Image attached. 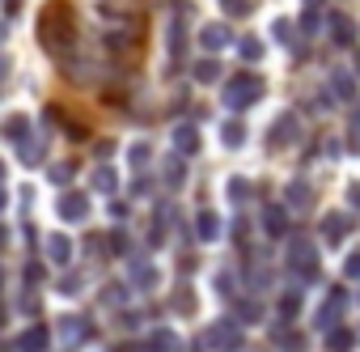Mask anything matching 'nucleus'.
Instances as JSON below:
<instances>
[{
    "instance_id": "obj_1",
    "label": "nucleus",
    "mask_w": 360,
    "mask_h": 352,
    "mask_svg": "<svg viewBox=\"0 0 360 352\" xmlns=\"http://www.w3.org/2000/svg\"><path fill=\"white\" fill-rule=\"evenodd\" d=\"M200 348L204 352H238L242 348V322L238 318H217L204 327L200 335Z\"/></svg>"
},
{
    "instance_id": "obj_2",
    "label": "nucleus",
    "mask_w": 360,
    "mask_h": 352,
    "mask_svg": "<svg viewBox=\"0 0 360 352\" xmlns=\"http://www.w3.org/2000/svg\"><path fill=\"white\" fill-rule=\"evenodd\" d=\"M43 43L51 47V51H68V43H72V18H68V9H60V5H51L47 13H43Z\"/></svg>"
},
{
    "instance_id": "obj_3",
    "label": "nucleus",
    "mask_w": 360,
    "mask_h": 352,
    "mask_svg": "<svg viewBox=\"0 0 360 352\" xmlns=\"http://www.w3.org/2000/svg\"><path fill=\"white\" fill-rule=\"evenodd\" d=\"M288 272L292 276H305V280L318 276V246L305 234H292L288 238Z\"/></svg>"
},
{
    "instance_id": "obj_4",
    "label": "nucleus",
    "mask_w": 360,
    "mask_h": 352,
    "mask_svg": "<svg viewBox=\"0 0 360 352\" xmlns=\"http://www.w3.org/2000/svg\"><path fill=\"white\" fill-rule=\"evenodd\" d=\"M259 98H263V81H259V77H250V73L233 77V81H229V89H225V106H229V111H246V106H255Z\"/></svg>"
},
{
    "instance_id": "obj_5",
    "label": "nucleus",
    "mask_w": 360,
    "mask_h": 352,
    "mask_svg": "<svg viewBox=\"0 0 360 352\" xmlns=\"http://www.w3.org/2000/svg\"><path fill=\"white\" fill-rule=\"evenodd\" d=\"M297 136H301V119H297V111H280V115L271 119V127H267V149H288Z\"/></svg>"
},
{
    "instance_id": "obj_6",
    "label": "nucleus",
    "mask_w": 360,
    "mask_h": 352,
    "mask_svg": "<svg viewBox=\"0 0 360 352\" xmlns=\"http://www.w3.org/2000/svg\"><path fill=\"white\" fill-rule=\"evenodd\" d=\"M343 310H347V293H343V289H330V293H326V301H322V310L314 314V327L330 331V327L343 318Z\"/></svg>"
},
{
    "instance_id": "obj_7",
    "label": "nucleus",
    "mask_w": 360,
    "mask_h": 352,
    "mask_svg": "<svg viewBox=\"0 0 360 352\" xmlns=\"http://www.w3.org/2000/svg\"><path fill=\"white\" fill-rule=\"evenodd\" d=\"M229 43H233V34H229V26H221V22H208V26L200 30V47H204V56H221Z\"/></svg>"
},
{
    "instance_id": "obj_8",
    "label": "nucleus",
    "mask_w": 360,
    "mask_h": 352,
    "mask_svg": "<svg viewBox=\"0 0 360 352\" xmlns=\"http://www.w3.org/2000/svg\"><path fill=\"white\" fill-rule=\"evenodd\" d=\"M56 213H60L64 221H72V225H77V221H85V217H89V196H85V191H64V196H60V204H56Z\"/></svg>"
},
{
    "instance_id": "obj_9",
    "label": "nucleus",
    "mask_w": 360,
    "mask_h": 352,
    "mask_svg": "<svg viewBox=\"0 0 360 352\" xmlns=\"http://www.w3.org/2000/svg\"><path fill=\"white\" fill-rule=\"evenodd\" d=\"M127 280H131L140 293H153V289H157V268H153L144 255H131V263H127Z\"/></svg>"
},
{
    "instance_id": "obj_10",
    "label": "nucleus",
    "mask_w": 360,
    "mask_h": 352,
    "mask_svg": "<svg viewBox=\"0 0 360 352\" xmlns=\"http://www.w3.org/2000/svg\"><path fill=\"white\" fill-rule=\"evenodd\" d=\"M347 234H352V217L347 213H326L322 217V242L326 246H339Z\"/></svg>"
},
{
    "instance_id": "obj_11",
    "label": "nucleus",
    "mask_w": 360,
    "mask_h": 352,
    "mask_svg": "<svg viewBox=\"0 0 360 352\" xmlns=\"http://www.w3.org/2000/svg\"><path fill=\"white\" fill-rule=\"evenodd\" d=\"M169 140H174V153H183V157H195V153H200V132H195V123H178Z\"/></svg>"
},
{
    "instance_id": "obj_12",
    "label": "nucleus",
    "mask_w": 360,
    "mask_h": 352,
    "mask_svg": "<svg viewBox=\"0 0 360 352\" xmlns=\"http://www.w3.org/2000/svg\"><path fill=\"white\" fill-rule=\"evenodd\" d=\"M47 344H51V327L34 322V327H26V331H22V339H18V352H47Z\"/></svg>"
},
{
    "instance_id": "obj_13",
    "label": "nucleus",
    "mask_w": 360,
    "mask_h": 352,
    "mask_svg": "<svg viewBox=\"0 0 360 352\" xmlns=\"http://www.w3.org/2000/svg\"><path fill=\"white\" fill-rule=\"evenodd\" d=\"M72 255H77V246L68 242V234H51V238H47V259H51L56 268H68Z\"/></svg>"
},
{
    "instance_id": "obj_14",
    "label": "nucleus",
    "mask_w": 360,
    "mask_h": 352,
    "mask_svg": "<svg viewBox=\"0 0 360 352\" xmlns=\"http://www.w3.org/2000/svg\"><path fill=\"white\" fill-rule=\"evenodd\" d=\"M263 234H267V238H288V217H284L280 204H276V208H271V204L263 208Z\"/></svg>"
},
{
    "instance_id": "obj_15",
    "label": "nucleus",
    "mask_w": 360,
    "mask_h": 352,
    "mask_svg": "<svg viewBox=\"0 0 360 352\" xmlns=\"http://www.w3.org/2000/svg\"><path fill=\"white\" fill-rule=\"evenodd\" d=\"M352 348H356V331L343 327V322H335L326 331V352H352Z\"/></svg>"
},
{
    "instance_id": "obj_16",
    "label": "nucleus",
    "mask_w": 360,
    "mask_h": 352,
    "mask_svg": "<svg viewBox=\"0 0 360 352\" xmlns=\"http://www.w3.org/2000/svg\"><path fill=\"white\" fill-rule=\"evenodd\" d=\"M161 179H165V187L169 191H178L187 183V161H183V153H174L169 161H165V170H161Z\"/></svg>"
},
{
    "instance_id": "obj_17",
    "label": "nucleus",
    "mask_w": 360,
    "mask_h": 352,
    "mask_svg": "<svg viewBox=\"0 0 360 352\" xmlns=\"http://www.w3.org/2000/svg\"><path fill=\"white\" fill-rule=\"evenodd\" d=\"M165 47H169L174 60H183V47H187V22H183V18H174V22H169V30H165Z\"/></svg>"
},
{
    "instance_id": "obj_18",
    "label": "nucleus",
    "mask_w": 360,
    "mask_h": 352,
    "mask_svg": "<svg viewBox=\"0 0 360 352\" xmlns=\"http://www.w3.org/2000/svg\"><path fill=\"white\" fill-rule=\"evenodd\" d=\"M191 77H195L200 85H212V81H221V60H217V56H204V60H195V64H191Z\"/></svg>"
},
{
    "instance_id": "obj_19",
    "label": "nucleus",
    "mask_w": 360,
    "mask_h": 352,
    "mask_svg": "<svg viewBox=\"0 0 360 352\" xmlns=\"http://www.w3.org/2000/svg\"><path fill=\"white\" fill-rule=\"evenodd\" d=\"M330 98L356 102V77H352V73H330Z\"/></svg>"
},
{
    "instance_id": "obj_20",
    "label": "nucleus",
    "mask_w": 360,
    "mask_h": 352,
    "mask_svg": "<svg viewBox=\"0 0 360 352\" xmlns=\"http://www.w3.org/2000/svg\"><path fill=\"white\" fill-rule=\"evenodd\" d=\"M309 200H314V191H309L305 179H292V183L284 187V204H288V208H309Z\"/></svg>"
},
{
    "instance_id": "obj_21",
    "label": "nucleus",
    "mask_w": 360,
    "mask_h": 352,
    "mask_svg": "<svg viewBox=\"0 0 360 352\" xmlns=\"http://www.w3.org/2000/svg\"><path fill=\"white\" fill-rule=\"evenodd\" d=\"M330 39H335V47H352V43H356V26H352L343 13H335V18H330Z\"/></svg>"
},
{
    "instance_id": "obj_22",
    "label": "nucleus",
    "mask_w": 360,
    "mask_h": 352,
    "mask_svg": "<svg viewBox=\"0 0 360 352\" xmlns=\"http://www.w3.org/2000/svg\"><path fill=\"white\" fill-rule=\"evenodd\" d=\"M195 238L200 242H217L221 238V217L217 213H200L195 217Z\"/></svg>"
},
{
    "instance_id": "obj_23",
    "label": "nucleus",
    "mask_w": 360,
    "mask_h": 352,
    "mask_svg": "<svg viewBox=\"0 0 360 352\" xmlns=\"http://www.w3.org/2000/svg\"><path fill=\"white\" fill-rule=\"evenodd\" d=\"M60 335H64V344L77 348V344L89 339V322H85V318H64V322H60Z\"/></svg>"
},
{
    "instance_id": "obj_24",
    "label": "nucleus",
    "mask_w": 360,
    "mask_h": 352,
    "mask_svg": "<svg viewBox=\"0 0 360 352\" xmlns=\"http://www.w3.org/2000/svg\"><path fill=\"white\" fill-rule=\"evenodd\" d=\"M18 157H22V165H39L43 161V140H34L30 132L18 140Z\"/></svg>"
},
{
    "instance_id": "obj_25",
    "label": "nucleus",
    "mask_w": 360,
    "mask_h": 352,
    "mask_svg": "<svg viewBox=\"0 0 360 352\" xmlns=\"http://www.w3.org/2000/svg\"><path fill=\"white\" fill-rule=\"evenodd\" d=\"M221 140H225V149H242V144H246V123H242V119H229V123L221 127Z\"/></svg>"
},
{
    "instance_id": "obj_26",
    "label": "nucleus",
    "mask_w": 360,
    "mask_h": 352,
    "mask_svg": "<svg viewBox=\"0 0 360 352\" xmlns=\"http://www.w3.org/2000/svg\"><path fill=\"white\" fill-rule=\"evenodd\" d=\"M271 339H276V348H284V352H305V335H297V331H284V327H280Z\"/></svg>"
},
{
    "instance_id": "obj_27",
    "label": "nucleus",
    "mask_w": 360,
    "mask_h": 352,
    "mask_svg": "<svg viewBox=\"0 0 360 352\" xmlns=\"http://www.w3.org/2000/svg\"><path fill=\"white\" fill-rule=\"evenodd\" d=\"M115 187H119V179H115V170H110V165H98V170H94V191L110 196Z\"/></svg>"
},
{
    "instance_id": "obj_28",
    "label": "nucleus",
    "mask_w": 360,
    "mask_h": 352,
    "mask_svg": "<svg viewBox=\"0 0 360 352\" xmlns=\"http://www.w3.org/2000/svg\"><path fill=\"white\" fill-rule=\"evenodd\" d=\"M0 132H5L9 140H22V136L30 132V119H26V115H9L5 123H0Z\"/></svg>"
},
{
    "instance_id": "obj_29",
    "label": "nucleus",
    "mask_w": 360,
    "mask_h": 352,
    "mask_svg": "<svg viewBox=\"0 0 360 352\" xmlns=\"http://www.w3.org/2000/svg\"><path fill=\"white\" fill-rule=\"evenodd\" d=\"M148 157H153V149H148L144 140L127 149V161H131V170H148Z\"/></svg>"
},
{
    "instance_id": "obj_30",
    "label": "nucleus",
    "mask_w": 360,
    "mask_h": 352,
    "mask_svg": "<svg viewBox=\"0 0 360 352\" xmlns=\"http://www.w3.org/2000/svg\"><path fill=\"white\" fill-rule=\"evenodd\" d=\"M250 196H255V191H250L246 179H229V200H233V204H246Z\"/></svg>"
},
{
    "instance_id": "obj_31",
    "label": "nucleus",
    "mask_w": 360,
    "mask_h": 352,
    "mask_svg": "<svg viewBox=\"0 0 360 352\" xmlns=\"http://www.w3.org/2000/svg\"><path fill=\"white\" fill-rule=\"evenodd\" d=\"M148 348H157V352H174V348H178V335H174V331H157V335L148 339Z\"/></svg>"
},
{
    "instance_id": "obj_32",
    "label": "nucleus",
    "mask_w": 360,
    "mask_h": 352,
    "mask_svg": "<svg viewBox=\"0 0 360 352\" xmlns=\"http://www.w3.org/2000/svg\"><path fill=\"white\" fill-rule=\"evenodd\" d=\"M191 310H195L191 289H178V293H174V314H191Z\"/></svg>"
},
{
    "instance_id": "obj_33",
    "label": "nucleus",
    "mask_w": 360,
    "mask_h": 352,
    "mask_svg": "<svg viewBox=\"0 0 360 352\" xmlns=\"http://www.w3.org/2000/svg\"><path fill=\"white\" fill-rule=\"evenodd\" d=\"M238 51H242V60H250V64H255V60H263V43H259V39H242V43H238Z\"/></svg>"
},
{
    "instance_id": "obj_34",
    "label": "nucleus",
    "mask_w": 360,
    "mask_h": 352,
    "mask_svg": "<svg viewBox=\"0 0 360 352\" xmlns=\"http://www.w3.org/2000/svg\"><path fill=\"white\" fill-rule=\"evenodd\" d=\"M280 314H284V318H297V314H301V293H284V297H280Z\"/></svg>"
},
{
    "instance_id": "obj_35",
    "label": "nucleus",
    "mask_w": 360,
    "mask_h": 352,
    "mask_svg": "<svg viewBox=\"0 0 360 352\" xmlns=\"http://www.w3.org/2000/svg\"><path fill=\"white\" fill-rule=\"evenodd\" d=\"M221 9H225L229 18H246V13H250V0H221Z\"/></svg>"
},
{
    "instance_id": "obj_36",
    "label": "nucleus",
    "mask_w": 360,
    "mask_h": 352,
    "mask_svg": "<svg viewBox=\"0 0 360 352\" xmlns=\"http://www.w3.org/2000/svg\"><path fill=\"white\" fill-rule=\"evenodd\" d=\"M301 30H305V34H318V30H322V18H318V9H305V13H301Z\"/></svg>"
},
{
    "instance_id": "obj_37",
    "label": "nucleus",
    "mask_w": 360,
    "mask_h": 352,
    "mask_svg": "<svg viewBox=\"0 0 360 352\" xmlns=\"http://www.w3.org/2000/svg\"><path fill=\"white\" fill-rule=\"evenodd\" d=\"M81 284H85V280H81V272H72V276H64V280H60V293H64V297H77V289H81Z\"/></svg>"
},
{
    "instance_id": "obj_38",
    "label": "nucleus",
    "mask_w": 360,
    "mask_h": 352,
    "mask_svg": "<svg viewBox=\"0 0 360 352\" xmlns=\"http://www.w3.org/2000/svg\"><path fill=\"white\" fill-rule=\"evenodd\" d=\"M102 297H106V306H123V301H127V289H123V284H106Z\"/></svg>"
},
{
    "instance_id": "obj_39",
    "label": "nucleus",
    "mask_w": 360,
    "mask_h": 352,
    "mask_svg": "<svg viewBox=\"0 0 360 352\" xmlns=\"http://www.w3.org/2000/svg\"><path fill=\"white\" fill-rule=\"evenodd\" d=\"M343 276H347V280H360V251H352V255L343 259Z\"/></svg>"
},
{
    "instance_id": "obj_40",
    "label": "nucleus",
    "mask_w": 360,
    "mask_h": 352,
    "mask_svg": "<svg viewBox=\"0 0 360 352\" xmlns=\"http://www.w3.org/2000/svg\"><path fill=\"white\" fill-rule=\"evenodd\" d=\"M271 34H276V43H292V26H288L284 18H280V22L271 26Z\"/></svg>"
},
{
    "instance_id": "obj_41",
    "label": "nucleus",
    "mask_w": 360,
    "mask_h": 352,
    "mask_svg": "<svg viewBox=\"0 0 360 352\" xmlns=\"http://www.w3.org/2000/svg\"><path fill=\"white\" fill-rule=\"evenodd\" d=\"M110 251H115V255H127V251H131V246H127V234H123V230H115V234H110Z\"/></svg>"
},
{
    "instance_id": "obj_42",
    "label": "nucleus",
    "mask_w": 360,
    "mask_h": 352,
    "mask_svg": "<svg viewBox=\"0 0 360 352\" xmlns=\"http://www.w3.org/2000/svg\"><path fill=\"white\" fill-rule=\"evenodd\" d=\"M51 179H56V183H68V179H72V165H56Z\"/></svg>"
},
{
    "instance_id": "obj_43",
    "label": "nucleus",
    "mask_w": 360,
    "mask_h": 352,
    "mask_svg": "<svg viewBox=\"0 0 360 352\" xmlns=\"http://www.w3.org/2000/svg\"><path fill=\"white\" fill-rule=\"evenodd\" d=\"M43 276H47V272H43V268H39V263H30V268H26V280H30V284H39V280H43Z\"/></svg>"
},
{
    "instance_id": "obj_44",
    "label": "nucleus",
    "mask_w": 360,
    "mask_h": 352,
    "mask_svg": "<svg viewBox=\"0 0 360 352\" xmlns=\"http://www.w3.org/2000/svg\"><path fill=\"white\" fill-rule=\"evenodd\" d=\"M347 200H352V204L360 208V183H352V187H347Z\"/></svg>"
},
{
    "instance_id": "obj_45",
    "label": "nucleus",
    "mask_w": 360,
    "mask_h": 352,
    "mask_svg": "<svg viewBox=\"0 0 360 352\" xmlns=\"http://www.w3.org/2000/svg\"><path fill=\"white\" fill-rule=\"evenodd\" d=\"M9 204V196H5V183H0V208H5Z\"/></svg>"
},
{
    "instance_id": "obj_46",
    "label": "nucleus",
    "mask_w": 360,
    "mask_h": 352,
    "mask_svg": "<svg viewBox=\"0 0 360 352\" xmlns=\"http://www.w3.org/2000/svg\"><path fill=\"white\" fill-rule=\"evenodd\" d=\"M301 5H305V9H318V5H322V0H301Z\"/></svg>"
},
{
    "instance_id": "obj_47",
    "label": "nucleus",
    "mask_w": 360,
    "mask_h": 352,
    "mask_svg": "<svg viewBox=\"0 0 360 352\" xmlns=\"http://www.w3.org/2000/svg\"><path fill=\"white\" fill-rule=\"evenodd\" d=\"M0 183H5V161H0Z\"/></svg>"
},
{
    "instance_id": "obj_48",
    "label": "nucleus",
    "mask_w": 360,
    "mask_h": 352,
    "mask_svg": "<svg viewBox=\"0 0 360 352\" xmlns=\"http://www.w3.org/2000/svg\"><path fill=\"white\" fill-rule=\"evenodd\" d=\"M356 77H360V51H356Z\"/></svg>"
},
{
    "instance_id": "obj_49",
    "label": "nucleus",
    "mask_w": 360,
    "mask_h": 352,
    "mask_svg": "<svg viewBox=\"0 0 360 352\" xmlns=\"http://www.w3.org/2000/svg\"><path fill=\"white\" fill-rule=\"evenodd\" d=\"M5 68H9V64H5V60H0V77H5Z\"/></svg>"
},
{
    "instance_id": "obj_50",
    "label": "nucleus",
    "mask_w": 360,
    "mask_h": 352,
    "mask_svg": "<svg viewBox=\"0 0 360 352\" xmlns=\"http://www.w3.org/2000/svg\"><path fill=\"white\" fill-rule=\"evenodd\" d=\"M0 246H5V230H0Z\"/></svg>"
},
{
    "instance_id": "obj_51",
    "label": "nucleus",
    "mask_w": 360,
    "mask_h": 352,
    "mask_svg": "<svg viewBox=\"0 0 360 352\" xmlns=\"http://www.w3.org/2000/svg\"><path fill=\"white\" fill-rule=\"evenodd\" d=\"M0 327H5V310H0Z\"/></svg>"
},
{
    "instance_id": "obj_52",
    "label": "nucleus",
    "mask_w": 360,
    "mask_h": 352,
    "mask_svg": "<svg viewBox=\"0 0 360 352\" xmlns=\"http://www.w3.org/2000/svg\"><path fill=\"white\" fill-rule=\"evenodd\" d=\"M0 39H5V26H0Z\"/></svg>"
},
{
    "instance_id": "obj_53",
    "label": "nucleus",
    "mask_w": 360,
    "mask_h": 352,
    "mask_svg": "<svg viewBox=\"0 0 360 352\" xmlns=\"http://www.w3.org/2000/svg\"><path fill=\"white\" fill-rule=\"evenodd\" d=\"M0 352H9V348H0Z\"/></svg>"
}]
</instances>
